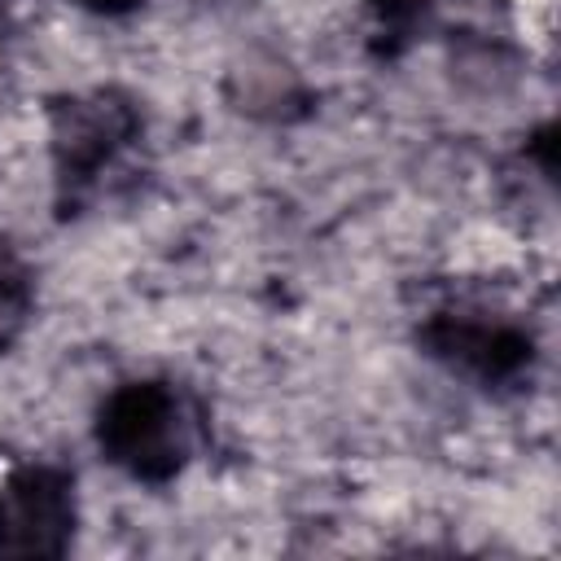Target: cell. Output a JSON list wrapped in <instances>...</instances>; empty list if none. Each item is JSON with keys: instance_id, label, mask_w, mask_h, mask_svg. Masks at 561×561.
<instances>
[{"instance_id": "obj_1", "label": "cell", "mask_w": 561, "mask_h": 561, "mask_svg": "<svg viewBox=\"0 0 561 561\" xmlns=\"http://www.w3.org/2000/svg\"><path fill=\"white\" fill-rule=\"evenodd\" d=\"M92 438L114 469L145 486H162L202 451L206 408L175 377H127L101 399Z\"/></svg>"}, {"instance_id": "obj_2", "label": "cell", "mask_w": 561, "mask_h": 561, "mask_svg": "<svg viewBox=\"0 0 561 561\" xmlns=\"http://www.w3.org/2000/svg\"><path fill=\"white\" fill-rule=\"evenodd\" d=\"M145 114L140 105L118 88H88L66 92L48 105V149H53V175L66 202L92 197L123 158L140 145Z\"/></svg>"}, {"instance_id": "obj_3", "label": "cell", "mask_w": 561, "mask_h": 561, "mask_svg": "<svg viewBox=\"0 0 561 561\" xmlns=\"http://www.w3.org/2000/svg\"><path fill=\"white\" fill-rule=\"evenodd\" d=\"M416 342L451 377H465L482 390L513 386L535 364V337L526 320H517L513 311L495 302H478V298L434 307L421 320Z\"/></svg>"}, {"instance_id": "obj_4", "label": "cell", "mask_w": 561, "mask_h": 561, "mask_svg": "<svg viewBox=\"0 0 561 561\" xmlns=\"http://www.w3.org/2000/svg\"><path fill=\"white\" fill-rule=\"evenodd\" d=\"M75 526L79 500L66 465L26 460L0 478V557H61Z\"/></svg>"}, {"instance_id": "obj_5", "label": "cell", "mask_w": 561, "mask_h": 561, "mask_svg": "<svg viewBox=\"0 0 561 561\" xmlns=\"http://www.w3.org/2000/svg\"><path fill=\"white\" fill-rule=\"evenodd\" d=\"M35 316V272L18 250L0 241V355L26 333Z\"/></svg>"}, {"instance_id": "obj_6", "label": "cell", "mask_w": 561, "mask_h": 561, "mask_svg": "<svg viewBox=\"0 0 561 561\" xmlns=\"http://www.w3.org/2000/svg\"><path fill=\"white\" fill-rule=\"evenodd\" d=\"M522 4H526V31L548 39V31H552V0H522Z\"/></svg>"}, {"instance_id": "obj_7", "label": "cell", "mask_w": 561, "mask_h": 561, "mask_svg": "<svg viewBox=\"0 0 561 561\" xmlns=\"http://www.w3.org/2000/svg\"><path fill=\"white\" fill-rule=\"evenodd\" d=\"M75 9H88L96 18H123V13H136L145 0H70Z\"/></svg>"}, {"instance_id": "obj_8", "label": "cell", "mask_w": 561, "mask_h": 561, "mask_svg": "<svg viewBox=\"0 0 561 561\" xmlns=\"http://www.w3.org/2000/svg\"><path fill=\"white\" fill-rule=\"evenodd\" d=\"M4 4H9V0H0V13H4Z\"/></svg>"}]
</instances>
